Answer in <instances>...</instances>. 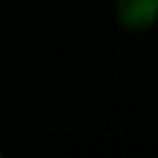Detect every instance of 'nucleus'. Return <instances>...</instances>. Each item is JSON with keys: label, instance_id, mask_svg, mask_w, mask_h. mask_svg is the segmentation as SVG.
<instances>
[{"label": "nucleus", "instance_id": "nucleus-1", "mask_svg": "<svg viewBox=\"0 0 158 158\" xmlns=\"http://www.w3.org/2000/svg\"><path fill=\"white\" fill-rule=\"evenodd\" d=\"M116 22L128 32H148L158 25V0H114Z\"/></svg>", "mask_w": 158, "mask_h": 158}, {"label": "nucleus", "instance_id": "nucleus-2", "mask_svg": "<svg viewBox=\"0 0 158 158\" xmlns=\"http://www.w3.org/2000/svg\"><path fill=\"white\" fill-rule=\"evenodd\" d=\"M0 156H2V151H0Z\"/></svg>", "mask_w": 158, "mask_h": 158}]
</instances>
